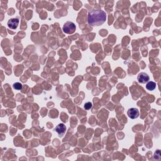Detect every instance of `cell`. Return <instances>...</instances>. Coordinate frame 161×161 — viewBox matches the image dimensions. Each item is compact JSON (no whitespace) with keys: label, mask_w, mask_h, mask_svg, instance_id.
I'll use <instances>...</instances> for the list:
<instances>
[{"label":"cell","mask_w":161,"mask_h":161,"mask_svg":"<svg viewBox=\"0 0 161 161\" xmlns=\"http://www.w3.org/2000/svg\"><path fill=\"white\" fill-rule=\"evenodd\" d=\"M137 79L140 83L145 84L146 83L149 82V81L150 79V77L147 74H146L145 73H142L138 74Z\"/></svg>","instance_id":"3"},{"label":"cell","mask_w":161,"mask_h":161,"mask_svg":"<svg viewBox=\"0 0 161 161\" xmlns=\"http://www.w3.org/2000/svg\"><path fill=\"white\" fill-rule=\"evenodd\" d=\"M106 20V14L103 10H94L88 14V23L92 27L103 25Z\"/></svg>","instance_id":"1"},{"label":"cell","mask_w":161,"mask_h":161,"mask_svg":"<svg viewBox=\"0 0 161 161\" xmlns=\"http://www.w3.org/2000/svg\"><path fill=\"white\" fill-rule=\"evenodd\" d=\"M19 23V20L18 18H12L8 21V26L11 29L15 30Z\"/></svg>","instance_id":"6"},{"label":"cell","mask_w":161,"mask_h":161,"mask_svg":"<svg viewBox=\"0 0 161 161\" xmlns=\"http://www.w3.org/2000/svg\"><path fill=\"white\" fill-rule=\"evenodd\" d=\"M76 25L73 22L71 21H67L63 27V31L67 34H72L76 30Z\"/></svg>","instance_id":"2"},{"label":"cell","mask_w":161,"mask_h":161,"mask_svg":"<svg viewBox=\"0 0 161 161\" xmlns=\"http://www.w3.org/2000/svg\"><path fill=\"white\" fill-rule=\"evenodd\" d=\"M91 108H92V103L90 102H88L84 104V109L86 110H88L89 109H91Z\"/></svg>","instance_id":"9"},{"label":"cell","mask_w":161,"mask_h":161,"mask_svg":"<svg viewBox=\"0 0 161 161\" xmlns=\"http://www.w3.org/2000/svg\"><path fill=\"white\" fill-rule=\"evenodd\" d=\"M13 88L15 89H17V90H21L22 89V84L20 83H15V84H13Z\"/></svg>","instance_id":"8"},{"label":"cell","mask_w":161,"mask_h":161,"mask_svg":"<svg viewBox=\"0 0 161 161\" xmlns=\"http://www.w3.org/2000/svg\"><path fill=\"white\" fill-rule=\"evenodd\" d=\"M127 113H128L129 117L132 119L137 118L138 116H139V111L135 108H130V109H129Z\"/></svg>","instance_id":"5"},{"label":"cell","mask_w":161,"mask_h":161,"mask_svg":"<svg viewBox=\"0 0 161 161\" xmlns=\"http://www.w3.org/2000/svg\"><path fill=\"white\" fill-rule=\"evenodd\" d=\"M156 88V83L153 81H149L147 84H146V88L149 91H153Z\"/></svg>","instance_id":"7"},{"label":"cell","mask_w":161,"mask_h":161,"mask_svg":"<svg viewBox=\"0 0 161 161\" xmlns=\"http://www.w3.org/2000/svg\"><path fill=\"white\" fill-rule=\"evenodd\" d=\"M55 131H56L60 137H62L65 134L66 131V127L64 123H60L55 127Z\"/></svg>","instance_id":"4"}]
</instances>
